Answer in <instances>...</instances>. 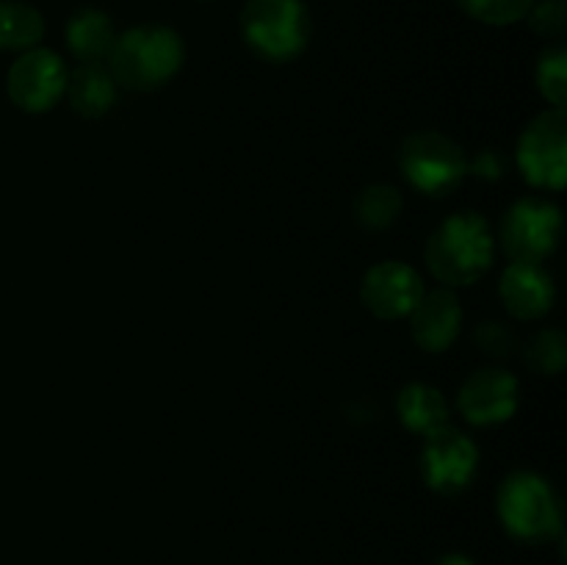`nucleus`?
<instances>
[{
  "label": "nucleus",
  "mask_w": 567,
  "mask_h": 565,
  "mask_svg": "<svg viewBox=\"0 0 567 565\" xmlns=\"http://www.w3.org/2000/svg\"><path fill=\"white\" fill-rule=\"evenodd\" d=\"M426 266L443 286H474L496 258V238L485 216L460 210L443 219L426 242Z\"/></svg>",
  "instance_id": "1"
},
{
  "label": "nucleus",
  "mask_w": 567,
  "mask_h": 565,
  "mask_svg": "<svg viewBox=\"0 0 567 565\" xmlns=\"http://www.w3.org/2000/svg\"><path fill=\"white\" fill-rule=\"evenodd\" d=\"M66 66L59 53L48 48H31L11 64L6 89L11 103L28 114H44L61 100L66 89Z\"/></svg>",
  "instance_id": "9"
},
{
  "label": "nucleus",
  "mask_w": 567,
  "mask_h": 565,
  "mask_svg": "<svg viewBox=\"0 0 567 565\" xmlns=\"http://www.w3.org/2000/svg\"><path fill=\"white\" fill-rule=\"evenodd\" d=\"M476 347L482 349L491 358H509V355L518 349V336L509 325H502V321H482L474 330Z\"/></svg>",
  "instance_id": "23"
},
{
  "label": "nucleus",
  "mask_w": 567,
  "mask_h": 565,
  "mask_svg": "<svg viewBox=\"0 0 567 565\" xmlns=\"http://www.w3.org/2000/svg\"><path fill=\"white\" fill-rule=\"evenodd\" d=\"M396 413L415 435H432L449 424V404L435 386L408 382L396 397Z\"/></svg>",
  "instance_id": "16"
},
{
  "label": "nucleus",
  "mask_w": 567,
  "mask_h": 565,
  "mask_svg": "<svg viewBox=\"0 0 567 565\" xmlns=\"http://www.w3.org/2000/svg\"><path fill=\"white\" fill-rule=\"evenodd\" d=\"M460 327H463V308L457 294L449 288L424 294L410 314V332L424 352H446L460 336Z\"/></svg>",
  "instance_id": "13"
},
{
  "label": "nucleus",
  "mask_w": 567,
  "mask_h": 565,
  "mask_svg": "<svg viewBox=\"0 0 567 565\" xmlns=\"http://www.w3.org/2000/svg\"><path fill=\"white\" fill-rule=\"evenodd\" d=\"M563 236V214L543 197H524L504 214L502 247L513 260L540 264L557 249Z\"/></svg>",
  "instance_id": "7"
},
{
  "label": "nucleus",
  "mask_w": 567,
  "mask_h": 565,
  "mask_svg": "<svg viewBox=\"0 0 567 565\" xmlns=\"http://www.w3.org/2000/svg\"><path fill=\"white\" fill-rule=\"evenodd\" d=\"M44 17L22 0H0V50H31L42 42Z\"/></svg>",
  "instance_id": "18"
},
{
  "label": "nucleus",
  "mask_w": 567,
  "mask_h": 565,
  "mask_svg": "<svg viewBox=\"0 0 567 565\" xmlns=\"http://www.w3.org/2000/svg\"><path fill=\"white\" fill-rule=\"evenodd\" d=\"M498 521L520 543H546L563 535V502L546 476L513 471L496 496Z\"/></svg>",
  "instance_id": "3"
},
{
  "label": "nucleus",
  "mask_w": 567,
  "mask_h": 565,
  "mask_svg": "<svg viewBox=\"0 0 567 565\" xmlns=\"http://www.w3.org/2000/svg\"><path fill=\"white\" fill-rule=\"evenodd\" d=\"M529 25L537 37L563 39L567 28V3L565 0H535L526 11Z\"/></svg>",
  "instance_id": "22"
},
{
  "label": "nucleus",
  "mask_w": 567,
  "mask_h": 565,
  "mask_svg": "<svg viewBox=\"0 0 567 565\" xmlns=\"http://www.w3.org/2000/svg\"><path fill=\"white\" fill-rule=\"evenodd\" d=\"M354 222L363 230L380 233L396 225L404 210V197L391 183H371L354 197Z\"/></svg>",
  "instance_id": "17"
},
{
  "label": "nucleus",
  "mask_w": 567,
  "mask_h": 565,
  "mask_svg": "<svg viewBox=\"0 0 567 565\" xmlns=\"http://www.w3.org/2000/svg\"><path fill=\"white\" fill-rule=\"evenodd\" d=\"M520 175L537 188L559 192L567 175V120L565 109L537 114L518 138Z\"/></svg>",
  "instance_id": "6"
},
{
  "label": "nucleus",
  "mask_w": 567,
  "mask_h": 565,
  "mask_svg": "<svg viewBox=\"0 0 567 565\" xmlns=\"http://www.w3.org/2000/svg\"><path fill=\"white\" fill-rule=\"evenodd\" d=\"M476 465H480V449L465 432L446 424L426 435L421 449V476L430 491L441 496H457L476 476Z\"/></svg>",
  "instance_id": "8"
},
{
  "label": "nucleus",
  "mask_w": 567,
  "mask_h": 565,
  "mask_svg": "<svg viewBox=\"0 0 567 565\" xmlns=\"http://www.w3.org/2000/svg\"><path fill=\"white\" fill-rule=\"evenodd\" d=\"M313 33L302 0H247L241 9V37L255 55L286 64L305 53Z\"/></svg>",
  "instance_id": "4"
},
{
  "label": "nucleus",
  "mask_w": 567,
  "mask_h": 565,
  "mask_svg": "<svg viewBox=\"0 0 567 565\" xmlns=\"http://www.w3.org/2000/svg\"><path fill=\"white\" fill-rule=\"evenodd\" d=\"M507 172V158L496 147H485L468 161V175H476L480 181H502Z\"/></svg>",
  "instance_id": "24"
},
{
  "label": "nucleus",
  "mask_w": 567,
  "mask_h": 565,
  "mask_svg": "<svg viewBox=\"0 0 567 565\" xmlns=\"http://www.w3.org/2000/svg\"><path fill=\"white\" fill-rule=\"evenodd\" d=\"M114 22L100 9H78L66 22V44L81 64H100L114 48Z\"/></svg>",
  "instance_id": "15"
},
{
  "label": "nucleus",
  "mask_w": 567,
  "mask_h": 565,
  "mask_svg": "<svg viewBox=\"0 0 567 565\" xmlns=\"http://www.w3.org/2000/svg\"><path fill=\"white\" fill-rule=\"evenodd\" d=\"M524 360L535 374H559L567 363V338L557 327L535 332L526 341Z\"/></svg>",
  "instance_id": "19"
},
{
  "label": "nucleus",
  "mask_w": 567,
  "mask_h": 565,
  "mask_svg": "<svg viewBox=\"0 0 567 565\" xmlns=\"http://www.w3.org/2000/svg\"><path fill=\"white\" fill-rule=\"evenodd\" d=\"M520 404L518 377L498 366L474 371L463 382L457 393V408L465 421L476 427H496L504 424L515 415Z\"/></svg>",
  "instance_id": "10"
},
{
  "label": "nucleus",
  "mask_w": 567,
  "mask_h": 565,
  "mask_svg": "<svg viewBox=\"0 0 567 565\" xmlns=\"http://www.w3.org/2000/svg\"><path fill=\"white\" fill-rule=\"evenodd\" d=\"M66 97L75 114L86 116V120H97V116L109 114L111 105L116 100V81L111 72L100 64H78L75 70L66 75Z\"/></svg>",
  "instance_id": "14"
},
{
  "label": "nucleus",
  "mask_w": 567,
  "mask_h": 565,
  "mask_svg": "<svg viewBox=\"0 0 567 565\" xmlns=\"http://www.w3.org/2000/svg\"><path fill=\"white\" fill-rule=\"evenodd\" d=\"M424 297L421 275L402 260H380L371 266L360 282V299L377 319L396 321L415 310Z\"/></svg>",
  "instance_id": "11"
},
{
  "label": "nucleus",
  "mask_w": 567,
  "mask_h": 565,
  "mask_svg": "<svg viewBox=\"0 0 567 565\" xmlns=\"http://www.w3.org/2000/svg\"><path fill=\"white\" fill-rule=\"evenodd\" d=\"M399 170L426 197H446L468 175V158L446 133L415 131L399 147Z\"/></svg>",
  "instance_id": "5"
},
{
  "label": "nucleus",
  "mask_w": 567,
  "mask_h": 565,
  "mask_svg": "<svg viewBox=\"0 0 567 565\" xmlns=\"http://www.w3.org/2000/svg\"><path fill=\"white\" fill-rule=\"evenodd\" d=\"M537 89L554 109H565L567 103V50L565 44H551L540 53L535 70Z\"/></svg>",
  "instance_id": "20"
},
{
  "label": "nucleus",
  "mask_w": 567,
  "mask_h": 565,
  "mask_svg": "<svg viewBox=\"0 0 567 565\" xmlns=\"http://www.w3.org/2000/svg\"><path fill=\"white\" fill-rule=\"evenodd\" d=\"M186 48L175 28L136 25L114 39L109 53V72L131 92H150L164 86L181 72Z\"/></svg>",
  "instance_id": "2"
},
{
  "label": "nucleus",
  "mask_w": 567,
  "mask_h": 565,
  "mask_svg": "<svg viewBox=\"0 0 567 565\" xmlns=\"http://www.w3.org/2000/svg\"><path fill=\"white\" fill-rule=\"evenodd\" d=\"M460 9L485 25H513L524 20L535 0H454Z\"/></svg>",
  "instance_id": "21"
},
{
  "label": "nucleus",
  "mask_w": 567,
  "mask_h": 565,
  "mask_svg": "<svg viewBox=\"0 0 567 565\" xmlns=\"http://www.w3.org/2000/svg\"><path fill=\"white\" fill-rule=\"evenodd\" d=\"M498 297L509 316L520 321H535L551 310L557 288L551 275L540 264H526V260H509L498 282Z\"/></svg>",
  "instance_id": "12"
},
{
  "label": "nucleus",
  "mask_w": 567,
  "mask_h": 565,
  "mask_svg": "<svg viewBox=\"0 0 567 565\" xmlns=\"http://www.w3.org/2000/svg\"><path fill=\"white\" fill-rule=\"evenodd\" d=\"M432 565H476V563L471 557H465V554L452 552V554H443V557H437Z\"/></svg>",
  "instance_id": "25"
}]
</instances>
